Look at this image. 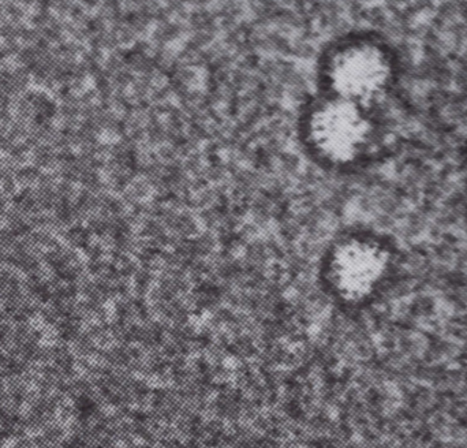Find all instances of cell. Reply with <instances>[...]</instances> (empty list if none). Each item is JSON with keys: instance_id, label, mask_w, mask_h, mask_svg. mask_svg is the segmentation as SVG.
<instances>
[{"instance_id": "6da1fadb", "label": "cell", "mask_w": 467, "mask_h": 448, "mask_svg": "<svg viewBox=\"0 0 467 448\" xmlns=\"http://www.w3.org/2000/svg\"><path fill=\"white\" fill-rule=\"evenodd\" d=\"M380 139L369 109L343 99L316 107L301 128L307 155L332 172L358 169L372 161L380 151Z\"/></svg>"}, {"instance_id": "7a4b0ae2", "label": "cell", "mask_w": 467, "mask_h": 448, "mask_svg": "<svg viewBox=\"0 0 467 448\" xmlns=\"http://www.w3.org/2000/svg\"><path fill=\"white\" fill-rule=\"evenodd\" d=\"M394 268V250L386 239L369 231H348L327 249L321 285L337 304L365 307L386 287Z\"/></svg>"}]
</instances>
